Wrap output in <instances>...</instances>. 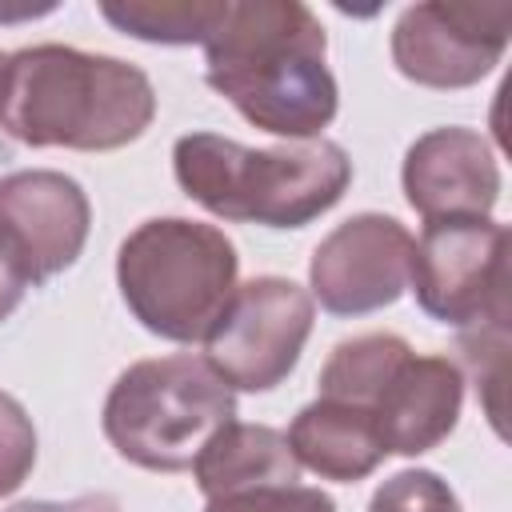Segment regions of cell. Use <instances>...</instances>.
Wrapping results in <instances>:
<instances>
[{"label":"cell","instance_id":"cell-15","mask_svg":"<svg viewBox=\"0 0 512 512\" xmlns=\"http://www.w3.org/2000/svg\"><path fill=\"white\" fill-rule=\"evenodd\" d=\"M412 356V344L396 332H364L340 340L320 368V396L372 412L396 368Z\"/></svg>","mask_w":512,"mask_h":512},{"label":"cell","instance_id":"cell-7","mask_svg":"<svg viewBox=\"0 0 512 512\" xmlns=\"http://www.w3.org/2000/svg\"><path fill=\"white\" fill-rule=\"evenodd\" d=\"M316 324V300L288 276L236 284L220 320L204 336L208 368L232 392H272L300 364Z\"/></svg>","mask_w":512,"mask_h":512},{"label":"cell","instance_id":"cell-5","mask_svg":"<svg viewBox=\"0 0 512 512\" xmlns=\"http://www.w3.org/2000/svg\"><path fill=\"white\" fill-rule=\"evenodd\" d=\"M228 420H236V392L192 352L128 364L100 412L108 444L148 472H188Z\"/></svg>","mask_w":512,"mask_h":512},{"label":"cell","instance_id":"cell-10","mask_svg":"<svg viewBox=\"0 0 512 512\" xmlns=\"http://www.w3.org/2000/svg\"><path fill=\"white\" fill-rule=\"evenodd\" d=\"M88 228L92 204L80 180L56 168H20L0 176V244L32 288L80 260Z\"/></svg>","mask_w":512,"mask_h":512},{"label":"cell","instance_id":"cell-18","mask_svg":"<svg viewBox=\"0 0 512 512\" xmlns=\"http://www.w3.org/2000/svg\"><path fill=\"white\" fill-rule=\"evenodd\" d=\"M36 468V424L12 392H0V496H12Z\"/></svg>","mask_w":512,"mask_h":512},{"label":"cell","instance_id":"cell-8","mask_svg":"<svg viewBox=\"0 0 512 512\" xmlns=\"http://www.w3.org/2000/svg\"><path fill=\"white\" fill-rule=\"evenodd\" d=\"M512 4H408L392 24V64L420 88H472L504 56Z\"/></svg>","mask_w":512,"mask_h":512},{"label":"cell","instance_id":"cell-21","mask_svg":"<svg viewBox=\"0 0 512 512\" xmlns=\"http://www.w3.org/2000/svg\"><path fill=\"white\" fill-rule=\"evenodd\" d=\"M32 284L24 280V272H20V264L8 256V248L0 244V324L20 308V300H24V292H28Z\"/></svg>","mask_w":512,"mask_h":512},{"label":"cell","instance_id":"cell-14","mask_svg":"<svg viewBox=\"0 0 512 512\" xmlns=\"http://www.w3.org/2000/svg\"><path fill=\"white\" fill-rule=\"evenodd\" d=\"M192 480L204 500L252 492V488H276V484H300V464L288 448V436L272 424H244L228 420L196 456Z\"/></svg>","mask_w":512,"mask_h":512},{"label":"cell","instance_id":"cell-6","mask_svg":"<svg viewBox=\"0 0 512 512\" xmlns=\"http://www.w3.org/2000/svg\"><path fill=\"white\" fill-rule=\"evenodd\" d=\"M408 288L432 320L460 332L508 324V224L492 216L424 224L412 244Z\"/></svg>","mask_w":512,"mask_h":512},{"label":"cell","instance_id":"cell-22","mask_svg":"<svg viewBox=\"0 0 512 512\" xmlns=\"http://www.w3.org/2000/svg\"><path fill=\"white\" fill-rule=\"evenodd\" d=\"M4 60H8V56H4V52H0V72H4Z\"/></svg>","mask_w":512,"mask_h":512},{"label":"cell","instance_id":"cell-11","mask_svg":"<svg viewBox=\"0 0 512 512\" xmlns=\"http://www.w3.org/2000/svg\"><path fill=\"white\" fill-rule=\"evenodd\" d=\"M408 208L424 220H484L500 200V160L484 132L464 124L428 128L400 164Z\"/></svg>","mask_w":512,"mask_h":512},{"label":"cell","instance_id":"cell-4","mask_svg":"<svg viewBox=\"0 0 512 512\" xmlns=\"http://www.w3.org/2000/svg\"><path fill=\"white\" fill-rule=\"evenodd\" d=\"M240 256L224 228L188 216H152L116 248V284L128 312L160 340L204 344L236 292Z\"/></svg>","mask_w":512,"mask_h":512},{"label":"cell","instance_id":"cell-19","mask_svg":"<svg viewBox=\"0 0 512 512\" xmlns=\"http://www.w3.org/2000/svg\"><path fill=\"white\" fill-rule=\"evenodd\" d=\"M204 512H336V500L308 484H276L208 500Z\"/></svg>","mask_w":512,"mask_h":512},{"label":"cell","instance_id":"cell-1","mask_svg":"<svg viewBox=\"0 0 512 512\" xmlns=\"http://www.w3.org/2000/svg\"><path fill=\"white\" fill-rule=\"evenodd\" d=\"M204 80L252 128L316 140L340 108L328 36L300 0H224L204 40Z\"/></svg>","mask_w":512,"mask_h":512},{"label":"cell","instance_id":"cell-16","mask_svg":"<svg viewBox=\"0 0 512 512\" xmlns=\"http://www.w3.org/2000/svg\"><path fill=\"white\" fill-rule=\"evenodd\" d=\"M224 0H104L100 16L144 44H204Z\"/></svg>","mask_w":512,"mask_h":512},{"label":"cell","instance_id":"cell-12","mask_svg":"<svg viewBox=\"0 0 512 512\" xmlns=\"http://www.w3.org/2000/svg\"><path fill=\"white\" fill-rule=\"evenodd\" d=\"M464 408V372L448 356H408L380 392L372 420L392 456H424L444 444Z\"/></svg>","mask_w":512,"mask_h":512},{"label":"cell","instance_id":"cell-9","mask_svg":"<svg viewBox=\"0 0 512 512\" xmlns=\"http://www.w3.org/2000/svg\"><path fill=\"white\" fill-rule=\"evenodd\" d=\"M416 236L384 212H356L336 224L308 260V296L332 316H368L408 292Z\"/></svg>","mask_w":512,"mask_h":512},{"label":"cell","instance_id":"cell-17","mask_svg":"<svg viewBox=\"0 0 512 512\" xmlns=\"http://www.w3.org/2000/svg\"><path fill=\"white\" fill-rule=\"evenodd\" d=\"M368 512H460V500L436 472L404 468L372 492Z\"/></svg>","mask_w":512,"mask_h":512},{"label":"cell","instance_id":"cell-20","mask_svg":"<svg viewBox=\"0 0 512 512\" xmlns=\"http://www.w3.org/2000/svg\"><path fill=\"white\" fill-rule=\"evenodd\" d=\"M4 512H120V500L112 492H80L68 500H20Z\"/></svg>","mask_w":512,"mask_h":512},{"label":"cell","instance_id":"cell-3","mask_svg":"<svg viewBox=\"0 0 512 512\" xmlns=\"http://www.w3.org/2000/svg\"><path fill=\"white\" fill-rule=\"evenodd\" d=\"M172 172L180 192L220 220L304 228L340 204L352 156L324 136L248 148L220 132H188L172 144Z\"/></svg>","mask_w":512,"mask_h":512},{"label":"cell","instance_id":"cell-13","mask_svg":"<svg viewBox=\"0 0 512 512\" xmlns=\"http://www.w3.org/2000/svg\"><path fill=\"white\" fill-rule=\"evenodd\" d=\"M284 436L300 468H312L320 480H336V484H356L372 476L388 456L372 412L324 396L304 404Z\"/></svg>","mask_w":512,"mask_h":512},{"label":"cell","instance_id":"cell-2","mask_svg":"<svg viewBox=\"0 0 512 512\" xmlns=\"http://www.w3.org/2000/svg\"><path fill=\"white\" fill-rule=\"evenodd\" d=\"M156 120L144 68L72 44H32L4 60L0 128L28 148L116 152Z\"/></svg>","mask_w":512,"mask_h":512}]
</instances>
